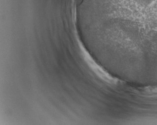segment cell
Masks as SVG:
<instances>
[{"mask_svg":"<svg viewBox=\"0 0 157 125\" xmlns=\"http://www.w3.org/2000/svg\"><path fill=\"white\" fill-rule=\"evenodd\" d=\"M76 4L77 5H80L82 3V0H76Z\"/></svg>","mask_w":157,"mask_h":125,"instance_id":"cell-1","label":"cell"}]
</instances>
